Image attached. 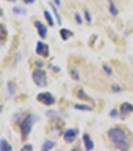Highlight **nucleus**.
<instances>
[{"label": "nucleus", "mask_w": 133, "mask_h": 151, "mask_svg": "<svg viewBox=\"0 0 133 151\" xmlns=\"http://www.w3.org/2000/svg\"><path fill=\"white\" fill-rule=\"evenodd\" d=\"M54 3L56 6H61V0H54Z\"/></svg>", "instance_id": "7c9ffc66"}, {"label": "nucleus", "mask_w": 133, "mask_h": 151, "mask_svg": "<svg viewBox=\"0 0 133 151\" xmlns=\"http://www.w3.org/2000/svg\"><path fill=\"white\" fill-rule=\"evenodd\" d=\"M102 70H104V73L107 76H111V75H112V69H111V68L108 65L103 64L102 65Z\"/></svg>", "instance_id": "412c9836"}, {"label": "nucleus", "mask_w": 133, "mask_h": 151, "mask_svg": "<svg viewBox=\"0 0 133 151\" xmlns=\"http://www.w3.org/2000/svg\"><path fill=\"white\" fill-rule=\"evenodd\" d=\"M55 145V142L54 141H51V140H46L42 145V149L43 151H48V150H51Z\"/></svg>", "instance_id": "ddd939ff"}, {"label": "nucleus", "mask_w": 133, "mask_h": 151, "mask_svg": "<svg viewBox=\"0 0 133 151\" xmlns=\"http://www.w3.org/2000/svg\"><path fill=\"white\" fill-rule=\"evenodd\" d=\"M109 1V11L110 13L112 14V15H117L118 14V9L116 8V6L114 5V3H113L112 0H108Z\"/></svg>", "instance_id": "aec40b11"}, {"label": "nucleus", "mask_w": 133, "mask_h": 151, "mask_svg": "<svg viewBox=\"0 0 133 151\" xmlns=\"http://www.w3.org/2000/svg\"><path fill=\"white\" fill-rule=\"evenodd\" d=\"M84 17H85L86 22L88 23V24L92 23V18H91V14H90V12L87 10V9H86L85 11H84Z\"/></svg>", "instance_id": "4be33fe9"}, {"label": "nucleus", "mask_w": 133, "mask_h": 151, "mask_svg": "<svg viewBox=\"0 0 133 151\" xmlns=\"http://www.w3.org/2000/svg\"><path fill=\"white\" fill-rule=\"evenodd\" d=\"M33 125V116L31 114H29L21 121V123L19 124V128H20V133L21 137L23 140H25L27 138V136L30 134L31 129H32Z\"/></svg>", "instance_id": "f03ea898"}, {"label": "nucleus", "mask_w": 133, "mask_h": 151, "mask_svg": "<svg viewBox=\"0 0 133 151\" xmlns=\"http://www.w3.org/2000/svg\"><path fill=\"white\" fill-rule=\"evenodd\" d=\"M47 67H48V69H50L51 70H53L54 73H59L60 70H61L58 65H52V64H48Z\"/></svg>", "instance_id": "b1692460"}, {"label": "nucleus", "mask_w": 133, "mask_h": 151, "mask_svg": "<svg viewBox=\"0 0 133 151\" xmlns=\"http://www.w3.org/2000/svg\"><path fill=\"white\" fill-rule=\"evenodd\" d=\"M132 112H133V105L128 103V102H124L120 106V115L122 116V118H125V117L128 116Z\"/></svg>", "instance_id": "6e6552de"}, {"label": "nucleus", "mask_w": 133, "mask_h": 151, "mask_svg": "<svg viewBox=\"0 0 133 151\" xmlns=\"http://www.w3.org/2000/svg\"><path fill=\"white\" fill-rule=\"evenodd\" d=\"M111 90H112V92H114V93H119V92L122 91V88L119 86V85H112L111 86Z\"/></svg>", "instance_id": "393cba45"}, {"label": "nucleus", "mask_w": 133, "mask_h": 151, "mask_svg": "<svg viewBox=\"0 0 133 151\" xmlns=\"http://www.w3.org/2000/svg\"><path fill=\"white\" fill-rule=\"evenodd\" d=\"M33 150V146L30 144H26L21 148V151H32Z\"/></svg>", "instance_id": "bb28decb"}, {"label": "nucleus", "mask_w": 133, "mask_h": 151, "mask_svg": "<svg viewBox=\"0 0 133 151\" xmlns=\"http://www.w3.org/2000/svg\"><path fill=\"white\" fill-rule=\"evenodd\" d=\"M7 1H9V2H16V0H7Z\"/></svg>", "instance_id": "2f4dec72"}, {"label": "nucleus", "mask_w": 133, "mask_h": 151, "mask_svg": "<svg viewBox=\"0 0 133 151\" xmlns=\"http://www.w3.org/2000/svg\"><path fill=\"white\" fill-rule=\"evenodd\" d=\"M74 17H75L76 23H77V24H79V25H81V24H82V17H81L80 14H79V13H75Z\"/></svg>", "instance_id": "a878e982"}, {"label": "nucleus", "mask_w": 133, "mask_h": 151, "mask_svg": "<svg viewBox=\"0 0 133 151\" xmlns=\"http://www.w3.org/2000/svg\"><path fill=\"white\" fill-rule=\"evenodd\" d=\"M43 14H44V17L47 20V22H48V24H49V26H51V27H52V26L54 25V20H53V17H52L51 13H50V12L48 11V10H44Z\"/></svg>", "instance_id": "2eb2a0df"}, {"label": "nucleus", "mask_w": 133, "mask_h": 151, "mask_svg": "<svg viewBox=\"0 0 133 151\" xmlns=\"http://www.w3.org/2000/svg\"><path fill=\"white\" fill-rule=\"evenodd\" d=\"M23 1L25 4H31V3H34L35 0H23Z\"/></svg>", "instance_id": "c756f323"}, {"label": "nucleus", "mask_w": 133, "mask_h": 151, "mask_svg": "<svg viewBox=\"0 0 133 151\" xmlns=\"http://www.w3.org/2000/svg\"><path fill=\"white\" fill-rule=\"evenodd\" d=\"M70 76H71L72 79L75 80V81H79V80H80V75H79V72L75 69V68H72V69L70 70Z\"/></svg>", "instance_id": "a211bd4d"}, {"label": "nucleus", "mask_w": 133, "mask_h": 151, "mask_svg": "<svg viewBox=\"0 0 133 151\" xmlns=\"http://www.w3.org/2000/svg\"><path fill=\"white\" fill-rule=\"evenodd\" d=\"M50 6H51L53 12H54V15L56 16V19H57V23L59 24V25H61L62 24V18H61V15L59 14V12H58L56 6L54 5L53 3H50Z\"/></svg>", "instance_id": "4468645a"}, {"label": "nucleus", "mask_w": 133, "mask_h": 151, "mask_svg": "<svg viewBox=\"0 0 133 151\" xmlns=\"http://www.w3.org/2000/svg\"><path fill=\"white\" fill-rule=\"evenodd\" d=\"M34 26L35 28L37 29L38 35L40 36L41 38H45L47 35V27L44 25L40 20H36L34 22Z\"/></svg>", "instance_id": "0eeeda50"}, {"label": "nucleus", "mask_w": 133, "mask_h": 151, "mask_svg": "<svg viewBox=\"0 0 133 151\" xmlns=\"http://www.w3.org/2000/svg\"><path fill=\"white\" fill-rule=\"evenodd\" d=\"M78 133H79V131H78V129H76V128L67 129L63 134V138L67 143H72L76 139Z\"/></svg>", "instance_id": "423d86ee"}, {"label": "nucleus", "mask_w": 133, "mask_h": 151, "mask_svg": "<svg viewBox=\"0 0 133 151\" xmlns=\"http://www.w3.org/2000/svg\"><path fill=\"white\" fill-rule=\"evenodd\" d=\"M7 31H6V29L5 27H4V25L3 24H1V40L2 41H4L6 40V37H7Z\"/></svg>", "instance_id": "5701e85b"}, {"label": "nucleus", "mask_w": 133, "mask_h": 151, "mask_svg": "<svg viewBox=\"0 0 133 151\" xmlns=\"http://www.w3.org/2000/svg\"><path fill=\"white\" fill-rule=\"evenodd\" d=\"M74 108L77 109V110H80V111H91L92 110V107L89 106V105L76 104V105H74Z\"/></svg>", "instance_id": "f3484780"}, {"label": "nucleus", "mask_w": 133, "mask_h": 151, "mask_svg": "<svg viewBox=\"0 0 133 151\" xmlns=\"http://www.w3.org/2000/svg\"><path fill=\"white\" fill-rule=\"evenodd\" d=\"M108 138L117 149L126 151L130 147V139L127 133L120 127H113L107 132Z\"/></svg>", "instance_id": "f257e3e1"}, {"label": "nucleus", "mask_w": 133, "mask_h": 151, "mask_svg": "<svg viewBox=\"0 0 133 151\" xmlns=\"http://www.w3.org/2000/svg\"><path fill=\"white\" fill-rule=\"evenodd\" d=\"M117 115H118V113H117V111H116L115 109H112V110L109 112V116L112 117V118H115V117H117Z\"/></svg>", "instance_id": "cd10ccee"}, {"label": "nucleus", "mask_w": 133, "mask_h": 151, "mask_svg": "<svg viewBox=\"0 0 133 151\" xmlns=\"http://www.w3.org/2000/svg\"><path fill=\"white\" fill-rule=\"evenodd\" d=\"M35 64H36V67H37V68H41L43 65V62H42V60H36Z\"/></svg>", "instance_id": "c85d7f7f"}, {"label": "nucleus", "mask_w": 133, "mask_h": 151, "mask_svg": "<svg viewBox=\"0 0 133 151\" xmlns=\"http://www.w3.org/2000/svg\"><path fill=\"white\" fill-rule=\"evenodd\" d=\"M35 52L38 55H40V57H42L44 58L49 57V47H48V45H46L45 42H43V41H40V40L37 41Z\"/></svg>", "instance_id": "39448f33"}, {"label": "nucleus", "mask_w": 133, "mask_h": 151, "mask_svg": "<svg viewBox=\"0 0 133 151\" xmlns=\"http://www.w3.org/2000/svg\"><path fill=\"white\" fill-rule=\"evenodd\" d=\"M7 91H8V94L13 96L15 94V91H16V86L13 82H8L7 83Z\"/></svg>", "instance_id": "dca6fc26"}, {"label": "nucleus", "mask_w": 133, "mask_h": 151, "mask_svg": "<svg viewBox=\"0 0 133 151\" xmlns=\"http://www.w3.org/2000/svg\"><path fill=\"white\" fill-rule=\"evenodd\" d=\"M82 139H83V143L84 146H85V149L87 151H91L94 149V143L93 141L90 139V136L87 133H84L83 136H82Z\"/></svg>", "instance_id": "1a4fd4ad"}, {"label": "nucleus", "mask_w": 133, "mask_h": 151, "mask_svg": "<svg viewBox=\"0 0 133 151\" xmlns=\"http://www.w3.org/2000/svg\"><path fill=\"white\" fill-rule=\"evenodd\" d=\"M36 99H37L38 102L46 105V106H51V105H53L56 102V100L52 96V94L48 93V92H43V93L38 94Z\"/></svg>", "instance_id": "20e7f679"}, {"label": "nucleus", "mask_w": 133, "mask_h": 151, "mask_svg": "<svg viewBox=\"0 0 133 151\" xmlns=\"http://www.w3.org/2000/svg\"><path fill=\"white\" fill-rule=\"evenodd\" d=\"M77 96H78V98L80 100H84V101H90V102H93V100L90 98V97L88 96L87 94H85V92L83 91V89H79L78 91H77Z\"/></svg>", "instance_id": "f8f14e48"}, {"label": "nucleus", "mask_w": 133, "mask_h": 151, "mask_svg": "<svg viewBox=\"0 0 133 151\" xmlns=\"http://www.w3.org/2000/svg\"><path fill=\"white\" fill-rule=\"evenodd\" d=\"M60 36L63 40H68L70 37L73 36V32L71 30H69L68 28H61L60 29Z\"/></svg>", "instance_id": "9d476101"}, {"label": "nucleus", "mask_w": 133, "mask_h": 151, "mask_svg": "<svg viewBox=\"0 0 133 151\" xmlns=\"http://www.w3.org/2000/svg\"><path fill=\"white\" fill-rule=\"evenodd\" d=\"M0 150L1 151H11L12 146H11V144H9L8 141H6L4 138H2V139L0 140Z\"/></svg>", "instance_id": "9b49d317"}, {"label": "nucleus", "mask_w": 133, "mask_h": 151, "mask_svg": "<svg viewBox=\"0 0 133 151\" xmlns=\"http://www.w3.org/2000/svg\"><path fill=\"white\" fill-rule=\"evenodd\" d=\"M13 13L19 14V15H25V14L27 13V11H26V9H23L22 7H20V6H14Z\"/></svg>", "instance_id": "6ab92c4d"}, {"label": "nucleus", "mask_w": 133, "mask_h": 151, "mask_svg": "<svg viewBox=\"0 0 133 151\" xmlns=\"http://www.w3.org/2000/svg\"><path fill=\"white\" fill-rule=\"evenodd\" d=\"M32 80L35 83L36 86L40 88H44L47 86V76L45 70L41 68H37L32 73Z\"/></svg>", "instance_id": "7ed1b4c3"}]
</instances>
